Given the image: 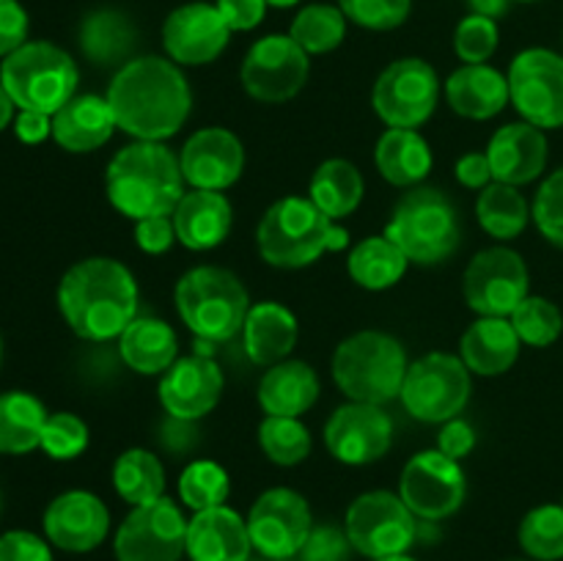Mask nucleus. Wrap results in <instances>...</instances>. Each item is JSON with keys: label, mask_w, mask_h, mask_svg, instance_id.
I'll list each match as a JSON object with an SVG mask.
<instances>
[{"label": "nucleus", "mask_w": 563, "mask_h": 561, "mask_svg": "<svg viewBox=\"0 0 563 561\" xmlns=\"http://www.w3.org/2000/svg\"><path fill=\"white\" fill-rule=\"evenodd\" d=\"M258 561H291V559H264V556H262V559H258Z\"/></svg>", "instance_id": "61"}, {"label": "nucleus", "mask_w": 563, "mask_h": 561, "mask_svg": "<svg viewBox=\"0 0 563 561\" xmlns=\"http://www.w3.org/2000/svg\"><path fill=\"white\" fill-rule=\"evenodd\" d=\"M454 176L460 185H465L467 190H484L487 185H493V165H489L487 152H467L456 160Z\"/></svg>", "instance_id": "54"}, {"label": "nucleus", "mask_w": 563, "mask_h": 561, "mask_svg": "<svg viewBox=\"0 0 563 561\" xmlns=\"http://www.w3.org/2000/svg\"><path fill=\"white\" fill-rule=\"evenodd\" d=\"M438 449L451 460L462 462L473 449H476V429L465 421V418H451V421L440 424Z\"/></svg>", "instance_id": "52"}, {"label": "nucleus", "mask_w": 563, "mask_h": 561, "mask_svg": "<svg viewBox=\"0 0 563 561\" xmlns=\"http://www.w3.org/2000/svg\"><path fill=\"white\" fill-rule=\"evenodd\" d=\"M135 242L148 256L168 253L174 248V242H179L176 240L174 218L170 215H157V218L135 220Z\"/></svg>", "instance_id": "49"}, {"label": "nucleus", "mask_w": 563, "mask_h": 561, "mask_svg": "<svg viewBox=\"0 0 563 561\" xmlns=\"http://www.w3.org/2000/svg\"><path fill=\"white\" fill-rule=\"evenodd\" d=\"M247 520L231 506L203 509L187 520V556L190 561H251Z\"/></svg>", "instance_id": "24"}, {"label": "nucleus", "mask_w": 563, "mask_h": 561, "mask_svg": "<svg viewBox=\"0 0 563 561\" xmlns=\"http://www.w3.org/2000/svg\"><path fill=\"white\" fill-rule=\"evenodd\" d=\"M561 506H563V504H561Z\"/></svg>", "instance_id": "64"}, {"label": "nucleus", "mask_w": 563, "mask_h": 561, "mask_svg": "<svg viewBox=\"0 0 563 561\" xmlns=\"http://www.w3.org/2000/svg\"><path fill=\"white\" fill-rule=\"evenodd\" d=\"M258 446L269 462L280 468H295L311 454V432L300 418L264 416L258 424Z\"/></svg>", "instance_id": "40"}, {"label": "nucleus", "mask_w": 563, "mask_h": 561, "mask_svg": "<svg viewBox=\"0 0 563 561\" xmlns=\"http://www.w3.org/2000/svg\"><path fill=\"white\" fill-rule=\"evenodd\" d=\"M0 506H3V498H0Z\"/></svg>", "instance_id": "63"}, {"label": "nucleus", "mask_w": 563, "mask_h": 561, "mask_svg": "<svg viewBox=\"0 0 563 561\" xmlns=\"http://www.w3.org/2000/svg\"><path fill=\"white\" fill-rule=\"evenodd\" d=\"M520 3H537V0H520Z\"/></svg>", "instance_id": "62"}, {"label": "nucleus", "mask_w": 563, "mask_h": 561, "mask_svg": "<svg viewBox=\"0 0 563 561\" xmlns=\"http://www.w3.org/2000/svg\"><path fill=\"white\" fill-rule=\"evenodd\" d=\"M517 336L528 346H550L563 333V314L553 300L539 295H528L511 314Z\"/></svg>", "instance_id": "43"}, {"label": "nucleus", "mask_w": 563, "mask_h": 561, "mask_svg": "<svg viewBox=\"0 0 563 561\" xmlns=\"http://www.w3.org/2000/svg\"><path fill=\"white\" fill-rule=\"evenodd\" d=\"M467 6H471V14L489 16V20H500V16L509 11L511 0H467Z\"/></svg>", "instance_id": "56"}, {"label": "nucleus", "mask_w": 563, "mask_h": 561, "mask_svg": "<svg viewBox=\"0 0 563 561\" xmlns=\"http://www.w3.org/2000/svg\"><path fill=\"white\" fill-rule=\"evenodd\" d=\"M229 473L214 460H192L179 476V498L192 512L223 506L229 501Z\"/></svg>", "instance_id": "41"}, {"label": "nucleus", "mask_w": 563, "mask_h": 561, "mask_svg": "<svg viewBox=\"0 0 563 561\" xmlns=\"http://www.w3.org/2000/svg\"><path fill=\"white\" fill-rule=\"evenodd\" d=\"M476 218L478 226L487 231L493 240L509 242L526 231L528 220H531V204L520 193V187L504 185V182H493L478 193L476 201Z\"/></svg>", "instance_id": "37"}, {"label": "nucleus", "mask_w": 563, "mask_h": 561, "mask_svg": "<svg viewBox=\"0 0 563 561\" xmlns=\"http://www.w3.org/2000/svg\"><path fill=\"white\" fill-rule=\"evenodd\" d=\"M245 520L253 550L264 559H297L313 528L311 506L291 487H273L258 495Z\"/></svg>", "instance_id": "17"}, {"label": "nucleus", "mask_w": 563, "mask_h": 561, "mask_svg": "<svg viewBox=\"0 0 563 561\" xmlns=\"http://www.w3.org/2000/svg\"><path fill=\"white\" fill-rule=\"evenodd\" d=\"M346 14L339 6L311 3L297 11L295 22L289 28V36L306 50L308 55L333 53L346 36Z\"/></svg>", "instance_id": "39"}, {"label": "nucleus", "mask_w": 563, "mask_h": 561, "mask_svg": "<svg viewBox=\"0 0 563 561\" xmlns=\"http://www.w3.org/2000/svg\"><path fill=\"white\" fill-rule=\"evenodd\" d=\"M214 6L231 31H253L267 16V0H218Z\"/></svg>", "instance_id": "53"}, {"label": "nucleus", "mask_w": 563, "mask_h": 561, "mask_svg": "<svg viewBox=\"0 0 563 561\" xmlns=\"http://www.w3.org/2000/svg\"><path fill=\"white\" fill-rule=\"evenodd\" d=\"M311 75V55L289 36V33H269L258 38L242 61V88L256 102L280 105L295 99Z\"/></svg>", "instance_id": "12"}, {"label": "nucleus", "mask_w": 563, "mask_h": 561, "mask_svg": "<svg viewBox=\"0 0 563 561\" xmlns=\"http://www.w3.org/2000/svg\"><path fill=\"white\" fill-rule=\"evenodd\" d=\"M308 198L328 215L330 220H344L361 207L363 176L350 160H324L308 182Z\"/></svg>", "instance_id": "35"}, {"label": "nucleus", "mask_w": 563, "mask_h": 561, "mask_svg": "<svg viewBox=\"0 0 563 561\" xmlns=\"http://www.w3.org/2000/svg\"><path fill=\"white\" fill-rule=\"evenodd\" d=\"M526 258L511 248L498 245L478 251L465 270V300L478 317H506L531 295Z\"/></svg>", "instance_id": "15"}, {"label": "nucleus", "mask_w": 563, "mask_h": 561, "mask_svg": "<svg viewBox=\"0 0 563 561\" xmlns=\"http://www.w3.org/2000/svg\"><path fill=\"white\" fill-rule=\"evenodd\" d=\"M297 317L284 302L264 300L251 306L242 328V346L256 366H275L286 361L297 344Z\"/></svg>", "instance_id": "29"}, {"label": "nucleus", "mask_w": 563, "mask_h": 561, "mask_svg": "<svg viewBox=\"0 0 563 561\" xmlns=\"http://www.w3.org/2000/svg\"><path fill=\"white\" fill-rule=\"evenodd\" d=\"M110 531V512L99 495L69 490L49 501L44 512V534L66 553H88L99 548Z\"/></svg>", "instance_id": "22"}, {"label": "nucleus", "mask_w": 563, "mask_h": 561, "mask_svg": "<svg viewBox=\"0 0 563 561\" xmlns=\"http://www.w3.org/2000/svg\"><path fill=\"white\" fill-rule=\"evenodd\" d=\"M258 253L278 270H300L317 262L324 251H344L350 231L330 220L311 198H278L264 212L256 229Z\"/></svg>", "instance_id": "4"}, {"label": "nucleus", "mask_w": 563, "mask_h": 561, "mask_svg": "<svg viewBox=\"0 0 563 561\" xmlns=\"http://www.w3.org/2000/svg\"><path fill=\"white\" fill-rule=\"evenodd\" d=\"M467 479L456 460L440 449L418 451L407 460L399 479V495L407 509L427 522H440L465 504Z\"/></svg>", "instance_id": "13"}, {"label": "nucleus", "mask_w": 563, "mask_h": 561, "mask_svg": "<svg viewBox=\"0 0 563 561\" xmlns=\"http://www.w3.org/2000/svg\"><path fill=\"white\" fill-rule=\"evenodd\" d=\"M445 99L465 119H495L511 102L509 77L489 64H465L445 80Z\"/></svg>", "instance_id": "27"}, {"label": "nucleus", "mask_w": 563, "mask_h": 561, "mask_svg": "<svg viewBox=\"0 0 563 561\" xmlns=\"http://www.w3.org/2000/svg\"><path fill=\"white\" fill-rule=\"evenodd\" d=\"M374 561H416V559H410L407 553H401V556H388V559H374Z\"/></svg>", "instance_id": "59"}, {"label": "nucleus", "mask_w": 563, "mask_h": 561, "mask_svg": "<svg viewBox=\"0 0 563 561\" xmlns=\"http://www.w3.org/2000/svg\"><path fill=\"white\" fill-rule=\"evenodd\" d=\"M407 369L405 344L383 330H357L333 352V380L350 402L388 405L399 399Z\"/></svg>", "instance_id": "6"}, {"label": "nucleus", "mask_w": 563, "mask_h": 561, "mask_svg": "<svg viewBox=\"0 0 563 561\" xmlns=\"http://www.w3.org/2000/svg\"><path fill=\"white\" fill-rule=\"evenodd\" d=\"M170 218L181 245L190 251H212L229 237L234 226V209L218 190H187Z\"/></svg>", "instance_id": "25"}, {"label": "nucleus", "mask_w": 563, "mask_h": 561, "mask_svg": "<svg viewBox=\"0 0 563 561\" xmlns=\"http://www.w3.org/2000/svg\"><path fill=\"white\" fill-rule=\"evenodd\" d=\"M324 446L341 465H372L394 446V418L383 405L346 402L324 424Z\"/></svg>", "instance_id": "18"}, {"label": "nucleus", "mask_w": 563, "mask_h": 561, "mask_svg": "<svg viewBox=\"0 0 563 561\" xmlns=\"http://www.w3.org/2000/svg\"><path fill=\"white\" fill-rule=\"evenodd\" d=\"M531 218L537 229L555 248H563V168L553 170L539 187L531 204Z\"/></svg>", "instance_id": "47"}, {"label": "nucleus", "mask_w": 563, "mask_h": 561, "mask_svg": "<svg viewBox=\"0 0 563 561\" xmlns=\"http://www.w3.org/2000/svg\"><path fill=\"white\" fill-rule=\"evenodd\" d=\"M317 372L306 361H280L264 372L258 383V405L267 416H286L300 418L302 413L311 410L319 399Z\"/></svg>", "instance_id": "30"}, {"label": "nucleus", "mask_w": 563, "mask_h": 561, "mask_svg": "<svg viewBox=\"0 0 563 561\" xmlns=\"http://www.w3.org/2000/svg\"><path fill=\"white\" fill-rule=\"evenodd\" d=\"M185 182L192 190H229L245 170V146L225 127H203L192 132L179 152Z\"/></svg>", "instance_id": "20"}, {"label": "nucleus", "mask_w": 563, "mask_h": 561, "mask_svg": "<svg viewBox=\"0 0 563 561\" xmlns=\"http://www.w3.org/2000/svg\"><path fill=\"white\" fill-rule=\"evenodd\" d=\"M500 42L498 20L482 14H467L454 31V53L465 64H487Z\"/></svg>", "instance_id": "45"}, {"label": "nucleus", "mask_w": 563, "mask_h": 561, "mask_svg": "<svg viewBox=\"0 0 563 561\" xmlns=\"http://www.w3.org/2000/svg\"><path fill=\"white\" fill-rule=\"evenodd\" d=\"M487 157L493 165V179L504 185H531L544 174L550 157L548 135L528 121L506 124L489 138Z\"/></svg>", "instance_id": "23"}, {"label": "nucleus", "mask_w": 563, "mask_h": 561, "mask_svg": "<svg viewBox=\"0 0 563 561\" xmlns=\"http://www.w3.org/2000/svg\"><path fill=\"white\" fill-rule=\"evenodd\" d=\"M119 561H179L187 553V520L170 498L132 506L115 531Z\"/></svg>", "instance_id": "16"}, {"label": "nucleus", "mask_w": 563, "mask_h": 561, "mask_svg": "<svg viewBox=\"0 0 563 561\" xmlns=\"http://www.w3.org/2000/svg\"><path fill=\"white\" fill-rule=\"evenodd\" d=\"M339 9L366 31H394L407 22L412 0H339Z\"/></svg>", "instance_id": "46"}, {"label": "nucleus", "mask_w": 563, "mask_h": 561, "mask_svg": "<svg viewBox=\"0 0 563 561\" xmlns=\"http://www.w3.org/2000/svg\"><path fill=\"white\" fill-rule=\"evenodd\" d=\"M14 108L16 105L11 102V97L5 94V88L0 86V132H3L5 127L11 124V119H14Z\"/></svg>", "instance_id": "57"}, {"label": "nucleus", "mask_w": 563, "mask_h": 561, "mask_svg": "<svg viewBox=\"0 0 563 561\" xmlns=\"http://www.w3.org/2000/svg\"><path fill=\"white\" fill-rule=\"evenodd\" d=\"M352 542L344 528L339 526H313L306 544L300 548V561H346Z\"/></svg>", "instance_id": "48"}, {"label": "nucleus", "mask_w": 563, "mask_h": 561, "mask_svg": "<svg viewBox=\"0 0 563 561\" xmlns=\"http://www.w3.org/2000/svg\"><path fill=\"white\" fill-rule=\"evenodd\" d=\"M80 50L93 66H124L137 47V28L124 11L97 9L80 22Z\"/></svg>", "instance_id": "33"}, {"label": "nucleus", "mask_w": 563, "mask_h": 561, "mask_svg": "<svg viewBox=\"0 0 563 561\" xmlns=\"http://www.w3.org/2000/svg\"><path fill=\"white\" fill-rule=\"evenodd\" d=\"M42 449L53 460H75L88 449V424L75 413H49L42 432Z\"/></svg>", "instance_id": "44"}, {"label": "nucleus", "mask_w": 563, "mask_h": 561, "mask_svg": "<svg viewBox=\"0 0 563 561\" xmlns=\"http://www.w3.org/2000/svg\"><path fill=\"white\" fill-rule=\"evenodd\" d=\"M108 105L126 135L165 143L190 119L192 91L179 64L163 55H137L115 69Z\"/></svg>", "instance_id": "1"}, {"label": "nucleus", "mask_w": 563, "mask_h": 561, "mask_svg": "<svg viewBox=\"0 0 563 561\" xmlns=\"http://www.w3.org/2000/svg\"><path fill=\"white\" fill-rule=\"evenodd\" d=\"M115 130L119 124H115L108 97H97V94H75L53 116L55 143L71 154L97 152L113 138Z\"/></svg>", "instance_id": "26"}, {"label": "nucleus", "mask_w": 563, "mask_h": 561, "mask_svg": "<svg viewBox=\"0 0 563 561\" xmlns=\"http://www.w3.org/2000/svg\"><path fill=\"white\" fill-rule=\"evenodd\" d=\"M223 369L207 352L176 358L174 366L159 374V402L165 413L181 421H198L218 407L223 396Z\"/></svg>", "instance_id": "21"}, {"label": "nucleus", "mask_w": 563, "mask_h": 561, "mask_svg": "<svg viewBox=\"0 0 563 561\" xmlns=\"http://www.w3.org/2000/svg\"><path fill=\"white\" fill-rule=\"evenodd\" d=\"M471 391V369L460 355L429 352L410 363L399 399L416 421L445 424L465 410Z\"/></svg>", "instance_id": "9"}, {"label": "nucleus", "mask_w": 563, "mask_h": 561, "mask_svg": "<svg viewBox=\"0 0 563 561\" xmlns=\"http://www.w3.org/2000/svg\"><path fill=\"white\" fill-rule=\"evenodd\" d=\"M0 561H53V550L31 531H5L0 537Z\"/></svg>", "instance_id": "50"}, {"label": "nucleus", "mask_w": 563, "mask_h": 561, "mask_svg": "<svg viewBox=\"0 0 563 561\" xmlns=\"http://www.w3.org/2000/svg\"><path fill=\"white\" fill-rule=\"evenodd\" d=\"M407 267H410V258L385 234L361 240L346 258L350 278L368 292H385L396 286L405 278Z\"/></svg>", "instance_id": "34"}, {"label": "nucleus", "mask_w": 563, "mask_h": 561, "mask_svg": "<svg viewBox=\"0 0 563 561\" xmlns=\"http://www.w3.org/2000/svg\"><path fill=\"white\" fill-rule=\"evenodd\" d=\"M14 132L22 143H42L53 135V116L38 110H20L14 119Z\"/></svg>", "instance_id": "55"}, {"label": "nucleus", "mask_w": 563, "mask_h": 561, "mask_svg": "<svg viewBox=\"0 0 563 561\" xmlns=\"http://www.w3.org/2000/svg\"><path fill=\"white\" fill-rule=\"evenodd\" d=\"M185 187L179 154L159 141H135L119 148L104 170L108 201L130 220L174 215Z\"/></svg>", "instance_id": "3"}, {"label": "nucleus", "mask_w": 563, "mask_h": 561, "mask_svg": "<svg viewBox=\"0 0 563 561\" xmlns=\"http://www.w3.org/2000/svg\"><path fill=\"white\" fill-rule=\"evenodd\" d=\"M113 487L130 506H143L165 495V468L152 451L126 449L113 462Z\"/></svg>", "instance_id": "38"}, {"label": "nucleus", "mask_w": 563, "mask_h": 561, "mask_svg": "<svg viewBox=\"0 0 563 561\" xmlns=\"http://www.w3.org/2000/svg\"><path fill=\"white\" fill-rule=\"evenodd\" d=\"M344 531L352 550L374 561L407 553L418 537V522L401 495L372 490L352 501L346 509Z\"/></svg>", "instance_id": "10"}, {"label": "nucleus", "mask_w": 563, "mask_h": 561, "mask_svg": "<svg viewBox=\"0 0 563 561\" xmlns=\"http://www.w3.org/2000/svg\"><path fill=\"white\" fill-rule=\"evenodd\" d=\"M509 97L522 121L539 130L563 127V55L528 47L509 66Z\"/></svg>", "instance_id": "14"}, {"label": "nucleus", "mask_w": 563, "mask_h": 561, "mask_svg": "<svg viewBox=\"0 0 563 561\" xmlns=\"http://www.w3.org/2000/svg\"><path fill=\"white\" fill-rule=\"evenodd\" d=\"M300 0H267V6H273V9H289V6H297Z\"/></svg>", "instance_id": "58"}, {"label": "nucleus", "mask_w": 563, "mask_h": 561, "mask_svg": "<svg viewBox=\"0 0 563 561\" xmlns=\"http://www.w3.org/2000/svg\"><path fill=\"white\" fill-rule=\"evenodd\" d=\"M119 355L132 372L165 374L179 358V339L159 317H135L119 336Z\"/></svg>", "instance_id": "31"}, {"label": "nucleus", "mask_w": 563, "mask_h": 561, "mask_svg": "<svg viewBox=\"0 0 563 561\" xmlns=\"http://www.w3.org/2000/svg\"><path fill=\"white\" fill-rule=\"evenodd\" d=\"M137 280L124 262L91 256L71 264L58 284L60 317L86 341L119 339L137 317Z\"/></svg>", "instance_id": "2"}, {"label": "nucleus", "mask_w": 563, "mask_h": 561, "mask_svg": "<svg viewBox=\"0 0 563 561\" xmlns=\"http://www.w3.org/2000/svg\"><path fill=\"white\" fill-rule=\"evenodd\" d=\"M174 300L187 330L207 344H223L240 336L251 311L245 284L218 264L187 270L176 284Z\"/></svg>", "instance_id": "5"}, {"label": "nucleus", "mask_w": 563, "mask_h": 561, "mask_svg": "<svg viewBox=\"0 0 563 561\" xmlns=\"http://www.w3.org/2000/svg\"><path fill=\"white\" fill-rule=\"evenodd\" d=\"M77 82L75 58L53 42H25L0 66V86L20 110L55 116L75 97Z\"/></svg>", "instance_id": "8"}, {"label": "nucleus", "mask_w": 563, "mask_h": 561, "mask_svg": "<svg viewBox=\"0 0 563 561\" xmlns=\"http://www.w3.org/2000/svg\"><path fill=\"white\" fill-rule=\"evenodd\" d=\"M383 234L394 240L410 262L432 267L449 262L462 245L460 212L438 187H412L396 201Z\"/></svg>", "instance_id": "7"}, {"label": "nucleus", "mask_w": 563, "mask_h": 561, "mask_svg": "<svg viewBox=\"0 0 563 561\" xmlns=\"http://www.w3.org/2000/svg\"><path fill=\"white\" fill-rule=\"evenodd\" d=\"M520 548L537 561L563 559V506L542 504L520 522Z\"/></svg>", "instance_id": "42"}, {"label": "nucleus", "mask_w": 563, "mask_h": 561, "mask_svg": "<svg viewBox=\"0 0 563 561\" xmlns=\"http://www.w3.org/2000/svg\"><path fill=\"white\" fill-rule=\"evenodd\" d=\"M27 42V11L20 0H0V58Z\"/></svg>", "instance_id": "51"}, {"label": "nucleus", "mask_w": 563, "mask_h": 561, "mask_svg": "<svg viewBox=\"0 0 563 561\" xmlns=\"http://www.w3.org/2000/svg\"><path fill=\"white\" fill-rule=\"evenodd\" d=\"M49 413L25 391L0 394V454H27L42 449V432Z\"/></svg>", "instance_id": "36"}, {"label": "nucleus", "mask_w": 563, "mask_h": 561, "mask_svg": "<svg viewBox=\"0 0 563 561\" xmlns=\"http://www.w3.org/2000/svg\"><path fill=\"white\" fill-rule=\"evenodd\" d=\"M231 28L218 6L185 3L170 11L163 22V47L179 66H207L231 42Z\"/></svg>", "instance_id": "19"}, {"label": "nucleus", "mask_w": 563, "mask_h": 561, "mask_svg": "<svg viewBox=\"0 0 563 561\" xmlns=\"http://www.w3.org/2000/svg\"><path fill=\"white\" fill-rule=\"evenodd\" d=\"M440 102V77L423 58H399L379 72L372 105L388 127L418 130Z\"/></svg>", "instance_id": "11"}, {"label": "nucleus", "mask_w": 563, "mask_h": 561, "mask_svg": "<svg viewBox=\"0 0 563 561\" xmlns=\"http://www.w3.org/2000/svg\"><path fill=\"white\" fill-rule=\"evenodd\" d=\"M0 363H3V336H0Z\"/></svg>", "instance_id": "60"}, {"label": "nucleus", "mask_w": 563, "mask_h": 561, "mask_svg": "<svg viewBox=\"0 0 563 561\" xmlns=\"http://www.w3.org/2000/svg\"><path fill=\"white\" fill-rule=\"evenodd\" d=\"M520 336L506 317H478L462 333L460 358L471 374L478 377H498L506 374L520 358Z\"/></svg>", "instance_id": "28"}, {"label": "nucleus", "mask_w": 563, "mask_h": 561, "mask_svg": "<svg viewBox=\"0 0 563 561\" xmlns=\"http://www.w3.org/2000/svg\"><path fill=\"white\" fill-rule=\"evenodd\" d=\"M374 163L388 185L418 187L432 170L434 157L421 132L388 127L374 148Z\"/></svg>", "instance_id": "32"}]
</instances>
